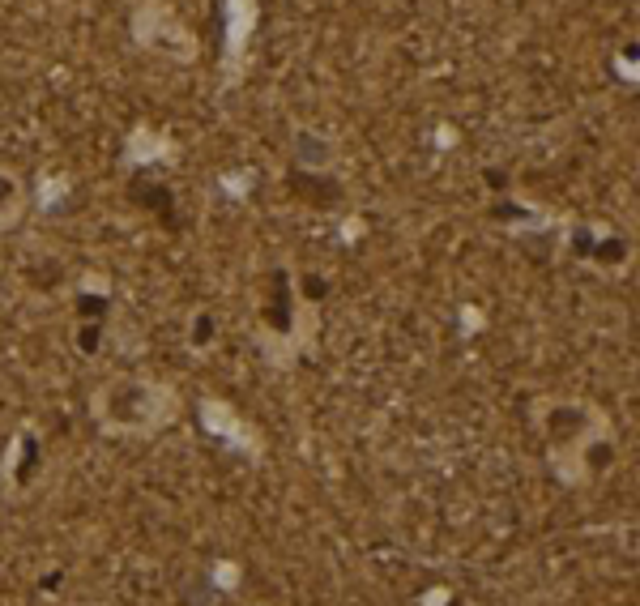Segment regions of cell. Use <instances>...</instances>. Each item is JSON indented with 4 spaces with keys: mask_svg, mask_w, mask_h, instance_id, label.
Returning <instances> with one entry per match:
<instances>
[{
    "mask_svg": "<svg viewBox=\"0 0 640 606\" xmlns=\"http://www.w3.org/2000/svg\"><path fill=\"white\" fill-rule=\"evenodd\" d=\"M538 432H542V444H547L555 474L568 487L594 483L602 474V461L611 457V427H606V414L594 402H572V397L542 402Z\"/></svg>",
    "mask_w": 640,
    "mask_h": 606,
    "instance_id": "6da1fadb",
    "label": "cell"
},
{
    "mask_svg": "<svg viewBox=\"0 0 640 606\" xmlns=\"http://www.w3.org/2000/svg\"><path fill=\"white\" fill-rule=\"evenodd\" d=\"M99 432L124 440H150L175 419V389L154 376H111L90 397Z\"/></svg>",
    "mask_w": 640,
    "mask_h": 606,
    "instance_id": "7a4b0ae2",
    "label": "cell"
},
{
    "mask_svg": "<svg viewBox=\"0 0 640 606\" xmlns=\"http://www.w3.org/2000/svg\"><path fill=\"white\" fill-rule=\"evenodd\" d=\"M18 210H22V188H18L13 175L0 171V222H13Z\"/></svg>",
    "mask_w": 640,
    "mask_h": 606,
    "instance_id": "3957f363",
    "label": "cell"
}]
</instances>
